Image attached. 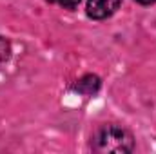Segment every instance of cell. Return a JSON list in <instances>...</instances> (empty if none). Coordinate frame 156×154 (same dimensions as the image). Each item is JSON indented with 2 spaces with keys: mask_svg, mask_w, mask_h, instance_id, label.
Instances as JSON below:
<instances>
[{
  "mask_svg": "<svg viewBox=\"0 0 156 154\" xmlns=\"http://www.w3.org/2000/svg\"><path fill=\"white\" fill-rule=\"evenodd\" d=\"M93 149L96 152L127 154L134 149V138L120 125H102L93 136Z\"/></svg>",
  "mask_w": 156,
  "mask_h": 154,
  "instance_id": "1",
  "label": "cell"
},
{
  "mask_svg": "<svg viewBox=\"0 0 156 154\" xmlns=\"http://www.w3.org/2000/svg\"><path fill=\"white\" fill-rule=\"evenodd\" d=\"M120 4L122 0H87V16L93 20H104L116 11Z\"/></svg>",
  "mask_w": 156,
  "mask_h": 154,
  "instance_id": "2",
  "label": "cell"
},
{
  "mask_svg": "<svg viewBox=\"0 0 156 154\" xmlns=\"http://www.w3.org/2000/svg\"><path fill=\"white\" fill-rule=\"evenodd\" d=\"M75 89H76L78 93L85 94V96H91V94H94L100 89V78L96 76V75H85L83 78H80L76 82Z\"/></svg>",
  "mask_w": 156,
  "mask_h": 154,
  "instance_id": "3",
  "label": "cell"
},
{
  "mask_svg": "<svg viewBox=\"0 0 156 154\" xmlns=\"http://www.w3.org/2000/svg\"><path fill=\"white\" fill-rule=\"evenodd\" d=\"M9 51H11L9 42H7L5 38H2V37H0V62L9 58Z\"/></svg>",
  "mask_w": 156,
  "mask_h": 154,
  "instance_id": "4",
  "label": "cell"
},
{
  "mask_svg": "<svg viewBox=\"0 0 156 154\" xmlns=\"http://www.w3.org/2000/svg\"><path fill=\"white\" fill-rule=\"evenodd\" d=\"M49 2L58 4V5H62V7H66V9H75L78 4H80V0H49Z\"/></svg>",
  "mask_w": 156,
  "mask_h": 154,
  "instance_id": "5",
  "label": "cell"
},
{
  "mask_svg": "<svg viewBox=\"0 0 156 154\" xmlns=\"http://www.w3.org/2000/svg\"><path fill=\"white\" fill-rule=\"evenodd\" d=\"M138 4H144V5H149V4H154L156 0H136Z\"/></svg>",
  "mask_w": 156,
  "mask_h": 154,
  "instance_id": "6",
  "label": "cell"
}]
</instances>
